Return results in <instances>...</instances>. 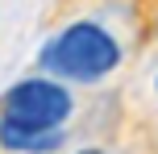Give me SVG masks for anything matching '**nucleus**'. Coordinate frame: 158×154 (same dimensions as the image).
Masks as SVG:
<instances>
[{
    "instance_id": "obj_1",
    "label": "nucleus",
    "mask_w": 158,
    "mask_h": 154,
    "mask_svg": "<svg viewBox=\"0 0 158 154\" xmlns=\"http://www.w3.org/2000/svg\"><path fill=\"white\" fill-rule=\"evenodd\" d=\"M42 71L71 83H96L121 67V42L100 21H75L58 38H50L38 54Z\"/></svg>"
},
{
    "instance_id": "obj_2",
    "label": "nucleus",
    "mask_w": 158,
    "mask_h": 154,
    "mask_svg": "<svg viewBox=\"0 0 158 154\" xmlns=\"http://www.w3.org/2000/svg\"><path fill=\"white\" fill-rule=\"evenodd\" d=\"M71 108H75V96L58 79H46V75L17 79L0 100V113L21 125H63L71 117Z\"/></svg>"
},
{
    "instance_id": "obj_3",
    "label": "nucleus",
    "mask_w": 158,
    "mask_h": 154,
    "mask_svg": "<svg viewBox=\"0 0 158 154\" xmlns=\"http://www.w3.org/2000/svg\"><path fill=\"white\" fill-rule=\"evenodd\" d=\"M67 142L63 125H21L0 117V146L13 154H54Z\"/></svg>"
},
{
    "instance_id": "obj_4",
    "label": "nucleus",
    "mask_w": 158,
    "mask_h": 154,
    "mask_svg": "<svg viewBox=\"0 0 158 154\" xmlns=\"http://www.w3.org/2000/svg\"><path fill=\"white\" fill-rule=\"evenodd\" d=\"M75 154H104V150H75Z\"/></svg>"
},
{
    "instance_id": "obj_5",
    "label": "nucleus",
    "mask_w": 158,
    "mask_h": 154,
    "mask_svg": "<svg viewBox=\"0 0 158 154\" xmlns=\"http://www.w3.org/2000/svg\"><path fill=\"white\" fill-rule=\"evenodd\" d=\"M154 88H158V79H154Z\"/></svg>"
},
{
    "instance_id": "obj_6",
    "label": "nucleus",
    "mask_w": 158,
    "mask_h": 154,
    "mask_svg": "<svg viewBox=\"0 0 158 154\" xmlns=\"http://www.w3.org/2000/svg\"><path fill=\"white\" fill-rule=\"evenodd\" d=\"M154 29H158V25H154Z\"/></svg>"
}]
</instances>
